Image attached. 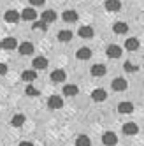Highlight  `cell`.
Listing matches in <instances>:
<instances>
[{
	"label": "cell",
	"instance_id": "15",
	"mask_svg": "<svg viewBox=\"0 0 144 146\" xmlns=\"http://www.w3.org/2000/svg\"><path fill=\"white\" fill-rule=\"evenodd\" d=\"M4 19H5L7 23H16L18 19H19V13H18V11H13V9H11V11H7V13L4 14Z\"/></svg>",
	"mask_w": 144,
	"mask_h": 146
},
{
	"label": "cell",
	"instance_id": "5",
	"mask_svg": "<svg viewBox=\"0 0 144 146\" xmlns=\"http://www.w3.org/2000/svg\"><path fill=\"white\" fill-rule=\"evenodd\" d=\"M51 79H53L55 83H63L67 79V74L63 69H58V70H53L51 72Z\"/></svg>",
	"mask_w": 144,
	"mask_h": 146
},
{
	"label": "cell",
	"instance_id": "16",
	"mask_svg": "<svg viewBox=\"0 0 144 146\" xmlns=\"http://www.w3.org/2000/svg\"><path fill=\"white\" fill-rule=\"evenodd\" d=\"M77 86L76 85H65L63 86V95L65 97H74V95H77Z\"/></svg>",
	"mask_w": 144,
	"mask_h": 146
},
{
	"label": "cell",
	"instance_id": "18",
	"mask_svg": "<svg viewBox=\"0 0 144 146\" xmlns=\"http://www.w3.org/2000/svg\"><path fill=\"white\" fill-rule=\"evenodd\" d=\"M76 56H77L79 60H88V58L91 56V49H90V48H81V49H77Z\"/></svg>",
	"mask_w": 144,
	"mask_h": 146
},
{
	"label": "cell",
	"instance_id": "13",
	"mask_svg": "<svg viewBox=\"0 0 144 146\" xmlns=\"http://www.w3.org/2000/svg\"><path fill=\"white\" fill-rule=\"evenodd\" d=\"M79 37H83V39H91V37H93V28H91L90 25L81 27V28H79Z\"/></svg>",
	"mask_w": 144,
	"mask_h": 146
},
{
	"label": "cell",
	"instance_id": "26",
	"mask_svg": "<svg viewBox=\"0 0 144 146\" xmlns=\"http://www.w3.org/2000/svg\"><path fill=\"white\" fill-rule=\"evenodd\" d=\"M76 146H91V141L88 139V135H79L76 139Z\"/></svg>",
	"mask_w": 144,
	"mask_h": 146
},
{
	"label": "cell",
	"instance_id": "29",
	"mask_svg": "<svg viewBox=\"0 0 144 146\" xmlns=\"http://www.w3.org/2000/svg\"><path fill=\"white\" fill-rule=\"evenodd\" d=\"M123 67H125V70H127V72H135V70H137V67L133 65L132 62H125V65H123Z\"/></svg>",
	"mask_w": 144,
	"mask_h": 146
},
{
	"label": "cell",
	"instance_id": "3",
	"mask_svg": "<svg viewBox=\"0 0 144 146\" xmlns=\"http://www.w3.org/2000/svg\"><path fill=\"white\" fill-rule=\"evenodd\" d=\"M102 143H104L106 146H114L118 143V137L114 132H106L104 135H102Z\"/></svg>",
	"mask_w": 144,
	"mask_h": 146
},
{
	"label": "cell",
	"instance_id": "33",
	"mask_svg": "<svg viewBox=\"0 0 144 146\" xmlns=\"http://www.w3.org/2000/svg\"><path fill=\"white\" fill-rule=\"evenodd\" d=\"M0 49H2V42H0Z\"/></svg>",
	"mask_w": 144,
	"mask_h": 146
},
{
	"label": "cell",
	"instance_id": "23",
	"mask_svg": "<svg viewBox=\"0 0 144 146\" xmlns=\"http://www.w3.org/2000/svg\"><path fill=\"white\" fill-rule=\"evenodd\" d=\"M125 48L128 49V51H135V49H139V40L137 39H127V42H125Z\"/></svg>",
	"mask_w": 144,
	"mask_h": 146
},
{
	"label": "cell",
	"instance_id": "32",
	"mask_svg": "<svg viewBox=\"0 0 144 146\" xmlns=\"http://www.w3.org/2000/svg\"><path fill=\"white\" fill-rule=\"evenodd\" d=\"M19 146H34V144L28 143V141H21V143H19Z\"/></svg>",
	"mask_w": 144,
	"mask_h": 146
},
{
	"label": "cell",
	"instance_id": "19",
	"mask_svg": "<svg viewBox=\"0 0 144 146\" xmlns=\"http://www.w3.org/2000/svg\"><path fill=\"white\" fill-rule=\"evenodd\" d=\"M104 74H106V67L102 65V64H97V65L91 67V76L100 78V76H104Z\"/></svg>",
	"mask_w": 144,
	"mask_h": 146
},
{
	"label": "cell",
	"instance_id": "12",
	"mask_svg": "<svg viewBox=\"0 0 144 146\" xmlns=\"http://www.w3.org/2000/svg\"><path fill=\"white\" fill-rule=\"evenodd\" d=\"M21 18H23V19H26V21H35V18H37L35 9H32V7L25 9V11L21 13Z\"/></svg>",
	"mask_w": 144,
	"mask_h": 146
},
{
	"label": "cell",
	"instance_id": "10",
	"mask_svg": "<svg viewBox=\"0 0 144 146\" xmlns=\"http://www.w3.org/2000/svg\"><path fill=\"white\" fill-rule=\"evenodd\" d=\"M120 7H121V2H120V0H106V9H107L109 13L120 11Z\"/></svg>",
	"mask_w": 144,
	"mask_h": 146
},
{
	"label": "cell",
	"instance_id": "4",
	"mask_svg": "<svg viewBox=\"0 0 144 146\" xmlns=\"http://www.w3.org/2000/svg\"><path fill=\"white\" fill-rule=\"evenodd\" d=\"M137 132H139V127L133 121H128V123L123 125V134L125 135H135Z\"/></svg>",
	"mask_w": 144,
	"mask_h": 146
},
{
	"label": "cell",
	"instance_id": "28",
	"mask_svg": "<svg viewBox=\"0 0 144 146\" xmlns=\"http://www.w3.org/2000/svg\"><path fill=\"white\" fill-rule=\"evenodd\" d=\"M34 30L35 28H39V30H46L48 28V23H44V21H34V27H32Z\"/></svg>",
	"mask_w": 144,
	"mask_h": 146
},
{
	"label": "cell",
	"instance_id": "11",
	"mask_svg": "<svg viewBox=\"0 0 144 146\" xmlns=\"http://www.w3.org/2000/svg\"><path fill=\"white\" fill-rule=\"evenodd\" d=\"M2 48H4L5 51L16 49V48H18V42H16V39H13V37H7V39H4V40H2Z\"/></svg>",
	"mask_w": 144,
	"mask_h": 146
},
{
	"label": "cell",
	"instance_id": "24",
	"mask_svg": "<svg viewBox=\"0 0 144 146\" xmlns=\"http://www.w3.org/2000/svg\"><path fill=\"white\" fill-rule=\"evenodd\" d=\"M56 19V13L55 11H44L42 13V21L44 23H51V21H55Z\"/></svg>",
	"mask_w": 144,
	"mask_h": 146
},
{
	"label": "cell",
	"instance_id": "21",
	"mask_svg": "<svg viewBox=\"0 0 144 146\" xmlns=\"http://www.w3.org/2000/svg\"><path fill=\"white\" fill-rule=\"evenodd\" d=\"M21 78H23V81H26V83H32V81H35V78H37V72L32 69V70H25L23 74H21Z\"/></svg>",
	"mask_w": 144,
	"mask_h": 146
},
{
	"label": "cell",
	"instance_id": "6",
	"mask_svg": "<svg viewBox=\"0 0 144 146\" xmlns=\"http://www.w3.org/2000/svg\"><path fill=\"white\" fill-rule=\"evenodd\" d=\"M91 99H93L95 102H102V100H106V99H107V93H106V90L97 88V90L91 92Z\"/></svg>",
	"mask_w": 144,
	"mask_h": 146
},
{
	"label": "cell",
	"instance_id": "9",
	"mask_svg": "<svg viewBox=\"0 0 144 146\" xmlns=\"http://www.w3.org/2000/svg\"><path fill=\"white\" fill-rule=\"evenodd\" d=\"M127 81L123 79V78H116V79H112V88H114L116 92H123V90H127Z\"/></svg>",
	"mask_w": 144,
	"mask_h": 146
},
{
	"label": "cell",
	"instance_id": "17",
	"mask_svg": "<svg viewBox=\"0 0 144 146\" xmlns=\"http://www.w3.org/2000/svg\"><path fill=\"white\" fill-rule=\"evenodd\" d=\"M77 13L76 11H65L63 13V21H67V23H74V21H77Z\"/></svg>",
	"mask_w": 144,
	"mask_h": 146
},
{
	"label": "cell",
	"instance_id": "25",
	"mask_svg": "<svg viewBox=\"0 0 144 146\" xmlns=\"http://www.w3.org/2000/svg\"><path fill=\"white\" fill-rule=\"evenodd\" d=\"M23 123H25V116H23V114H14L13 120H11V125H13V127H21Z\"/></svg>",
	"mask_w": 144,
	"mask_h": 146
},
{
	"label": "cell",
	"instance_id": "8",
	"mask_svg": "<svg viewBox=\"0 0 144 146\" xmlns=\"http://www.w3.org/2000/svg\"><path fill=\"white\" fill-rule=\"evenodd\" d=\"M18 51L21 55H32L34 53V44L32 42H21L18 46Z\"/></svg>",
	"mask_w": 144,
	"mask_h": 146
},
{
	"label": "cell",
	"instance_id": "27",
	"mask_svg": "<svg viewBox=\"0 0 144 146\" xmlns=\"http://www.w3.org/2000/svg\"><path fill=\"white\" fill-rule=\"evenodd\" d=\"M25 92H26V95H32V97H37V95H39V90H37L35 86H32V85H28Z\"/></svg>",
	"mask_w": 144,
	"mask_h": 146
},
{
	"label": "cell",
	"instance_id": "30",
	"mask_svg": "<svg viewBox=\"0 0 144 146\" xmlns=\"http://www.w3.org/2000/svg\"><path fill=\"white\" fill-rule=\"evenodd\" d=\"M7 72V65L5 64H2V62H0V76H4Z\"/></svg>",
	"mask_w": 144,
	"mask_h": 146
},
{
	"label": "cell",
	"instance_id": "20",
	"mask_svg": "<svg viewBox=\"0 0 144 146\" xmlns=\"http://www.w3.org/2000/svg\"><path fill=\"white\" fill-rule=\"evenodd\" d=\"M112 30H114V34H127V32H128V27H127V23L118 21V23H114Z\"/></svg>",
	"mask_w": 144,
	"mask_h": 146
},
{
	"label": "cell",
	"instance_id": "14",
	"mask_svg": "<svg viewBox=\"0 0 144 146\" xmlns=\"http://www.w3.org/2000/svg\"><path fill=\"white\" fill-rule=\"evenodd\" d=\"M118 111L123 113V114H130L133 111V104L132 102H120L118 104Z\"/></svg>",
	"mask_w": 144,
	"mask_h": 146
},
{
	"label": "cell",
	"instance_id": "1",
	"mask_svg": "<svg viewBox=\"0 0 144 146\" xmlns=\"http://www.w3.org/2000/svg\"><path fill=\"white\" fill-rule=\"evenodd\" d=\"M61 106H63V99L60 95H51L49 97V100H48V108L49 109H60Z\"/></svg>",
	"mask_w": 144,
	"mask_h": 146
},
{
	"label": "cell",
	"instance_id": "31",
	"mask_svg": "<svg viewBox=\"0 0 144 146\" xmlns=\"http://www.w3.org/2000/svg\"><path fill=\"white\" fill-rule=\"evenodd\" d=\"M46 2V0H30V4H32V5H42Z\"/></svg>",
	"mask_w": 144,
	"mask_h": 146
},
{
	"label": "cell",
	"instance_id": "2",
	"mask_svg": "<svg viewBox=\"0 0 144 146\" xmlns=\"http://www.w3.org/2000/svg\"><path fill=\"white\" fill-rule=\"evenodd\" d=\"M32 67H34V70L46 69V67H48V58H44V56H35V58L32 60Z\"/></svg>",
	"mask_w": 144,
	"mask_h": 146
},
{
	"label": "cell",
	"instance_id": "7",
	"mask_svg": "<svg viewBox=\"0 0 144 146\" xmlns=\"http://www.w3.org/2000/svg\"><path fill=\"white\" fill-rule=\"evenodd\" d=\"M107 56L109 58H120L121 56V48L118 44H111L107 48Z\"/></svg>",
	"mask_w": 144,
	"mask_h": 146
},
{
	"label": "cell",
	"instance_id": "22",
	"mask_svg": "<svg viewBox=\"0 0 144 146\" xmlns=\"http://www.w3.org/2000/svg\"><path fill=\"white\" fill-rule=\"evenodd\" d=\"M70 39H72V32H70V30H60V32H58V40H61V42H69Z\"/></svg>",
	"mask_w": 144,
	"mask_h": 146
}]
</instances>
